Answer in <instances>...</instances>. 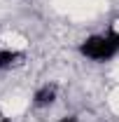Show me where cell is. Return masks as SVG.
<instances>
[{"label": "cell", "mask_w": 119, "mask_h": 122, "mask_svg": "<svg viewBox=\"0 0 119 122\" xmlns=\"http://www.w3.org/2000/svg\"><path fill=\"white\" fill-rule=\"evenodd\" d=\"M23 59V54L21 52H16V49H2L0 47V71H7V68H12L14 63Z\"/></svg>", "instance_id": "3"}, {"label": "cell", "mask_w": 119, "mask_h": 122, "mask_svg": "<svg viewBox=\"0 0 119 122\" xmlns=\"http://www.w3.org/2000/svg\"><path fill=\"white\" fill-rule=\"evenodd\" d=\"M56 94H59V89H56V85H42V87H37L35 89V94H33V106L35 108H47L51 106L54 101H56Z\"/></svg>", "instance_id": "2"}, {"label": "cell", "mask_w": 119, "mask_h": 122, "mask_svg": "<svg viewBox=\"0 0 119 122\" xmlns=\"http://www.w3.org/2000/svg\"><path fill=\"white\" fill-rule=\"evenodd\" d=\"M56 122H79V120L73 117V115H65V117H61V120H56Z\"/></svg>", "instance_id": "4"}, {"label": "cell", "mask_w": 119, "mask_h": 122, "mask_svg": "<svg viewBox=\"0 0 119 122\" xmlns=\"http://www.w3.org/2000/svg\"><path fill=\"white\" fill-rule=\"evenodd\" d=\"M112 38H114V42L119 45V33H112Z\"/></svg>", "instance_id": "5"}, {"label": "cell", "mask_w": 119, "mask_h": 122, "mask_svg": "<svg viewBox=\"0 0 119 122\" xmlns=\"http://www.w3.org/2000/svg\"><path fill=\"white\" fill-rule=\"evenodd\" d=\"M79 52H82L87 59L103 63V61H110V59L117 56L119 45L114 42L112 33H107V35H89V38L79 45Z\"/></svg>", "instance_id": "1"}]
</instances>
